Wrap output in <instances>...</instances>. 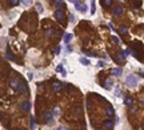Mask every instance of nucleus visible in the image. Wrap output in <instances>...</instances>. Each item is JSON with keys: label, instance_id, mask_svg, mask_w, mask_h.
<instances>
[{"label": "nucleus", "instance_id": "obj_4", "mask_svg": "<svg viewBox=\"0 0 144 130\" xmlns=\"http://www.w3.org/2000/svg\"><path fill=\"white\" fill-rule=\"evenodd\" d=\"M123 12H124V8L121 7V5H117V7L114 9V13H115V15H117V16H120V15L123 13Z\"/></svg>", "mask_w": 144, "mask_h": 130}, {"label": "nucleus", "instance_id": "obj_35", "mask_svg": "<svg viewBox=\"0 0 144 130\" xmlns=\"http://www.w3.org/2000/svg\"><path fill=\"white\" fill-rule=\"evenodd\" d=\"M55 52H56V53H60V47H57V48H56V50H55Z\"/></svg>", "mask_w": 144, "mask_h": 130}, {"label": "nucleus", "instance_id": "obj_34", "mask_svg": "<svg viewBox=\"0 0 144 130\" xmlns=\"http://www.w3.org/2000/svg\"><path fill=\"white\" fill-rule=\"evenodd\" d=\"M57 130H68V129H67V127H64V126H60Z\"/></svg>", "mask_w": 144, "mask_h": 130}, {"label": "nucleus", "instance_id": "obj_33", "mask_svg": "<svg viewBox=\"0 0 144 130\" xmlns=\"http://www.w3.org/2000/svg\"><path fill=\"white\" fill-rule=\"evenodd\" d=\"M32 78H34V74L30 72V73H28V80H32Z\"/></svg>", "mask_w": 144, "mask_h": 130}, {"label": "nucleus", "instance_id": "obj_18", "mask_svg": "<svg viewBox=\"0 0 144 130\" xmlns=\"http://www.w3.org/2000/svg\"><path fill=\"white\" fill-rule=\"evenodd\" d=\"M111 3H112V0H104V1H103V5H104V7H109Z\"/></svg>", "mask_w": 144, "mask_h": 130}, {"label": "nucleus", "instance_id": "obj_21", "mask_svg": "<svg viewBox=\"0 0 144 130\" xmlns=\"http://www.w3.org/2000/svg\"><path fill=\"white\" fill-rule=\"evenodd\" d=\"M119 32H120L121 35H124L125 32H127V28H125V27H120V28H119Z\"/></svg>", "mask_w": 144, "mask_h": 130}, {"label": "nucleus", "instance_id": "obj_6", "mask_svg": "<svg viewBox=\"0 0 144 130\" xmlns=\"http://www.w3.org/2000/svg\"><path fill=\"white\" fill-rule=\"evenodd\" d=\"M51 120H52V113H51V112H45V113H44V121H45V122H50Z\"/></svg>", "mask_w": 144, "mask_h": 130}, {"label": "nucleus", "instance_id": "obj_28", "mask_svg": "<svg viewBox=\"0 0 144 130\" xmlns=\"http://www.w3.org/2000/svg\"><path fill=\"white\" fill-rule=\"evenodd\" d=\"M81 12H85V11H87V5H85V4H81Z\"/></svg>", "mask_w": 144, "mask_h": 130}, {"label": "nucleus", "instance_id": "obj_14", "mask_svg": "<svg viewBox=\"0 0 144 130\" xmlns=\"http://www.w3.org/2000/svg\"><path fill=\"white\" fill-rule=\"evenodd\" d=\"M71 39H72V35H71V33H65V35H64V43H65V44L70 43Z\"/></svg>", "mask_w": 144, "mask_h": 130}, {"label": "nucleus", "instance_id": "obj_31", "mask_svg": "<svg viewBox=\"0 0 144 130\" xmlns=\"http://www.w3.org/2000/svg\"><path fill=\"white\" fill-rule=\"evenodd\" d=\"M112 39H114V41H115V43H116V44H119V43H120V40H119V39H117L116 36H114V37H112Z\"/></svg>", "mask_w": 144, "mask_h": 130}, {"label": "nucleus", "instance_id": "obj_25", "mask_svg": "<svg viewBox=\"0 0 144 130\" xmlns=\"http://www.w3.org/2000/svg\"><path fill=\"white\" fill-rule=\"evenodd\" d=\"M120 94H121V90L119 89V88H116V90H115V96H116V97H119Z\"/></svg>", "mask_w": 144, "mask_h": 130}, {"label": "nucleus", "instance_id": "obj_20", "mask_svg": "<svg viewBox=\"0 0 144 130\" xmlns=\"http://www.w3.org/2000/svg\"><path fill=\"white\" fill-rule=\"evenodd\" d=\"M7 58L11 60V61H15V57L12 56V53H10V52H7Z\"/></svg>", "mask_w": 144, "mask_h": 130}, {"label": "nucleus", "instance_id": "obj_11", "mask_svg": "<svg viewBox=\"0 0 144 130\" xmlns=\"http://www.w3.org/2000/svg\"><path fill=\"white\" fill-rule=\"evenodd\" d=\"M52 86H54V90H55V92H59V90H61L63 85H61L60 82H54V85H52Z\"/></svg>", "mask_w": 144, "mask_h": 130}, {"label": "nucleus", "instance_id": "obj_10", "mask_svg": "<svg viewBox=\"0 0 144 130\" xmlns=\"http://www.w3.org/2000/svg\"><path fill=\"white\" fill-rule=\"evenodd\" d=\"M104 126L107 127L108 130H112V129H114V122H112L111 120H108V121H105V123H104Z\"/></svg>", "mask_w": 144, "mask_h": 130}, {"label": "nucleus", "instance_id": "obj_37", "mask_svg": "<svg viewBox=\"0 0 144 130\" xmlns=\"http://www.w3.org/2000/svg\"><path fill=\"white\" fill-rule=\"evenodd\" d=\"M70 1H71V3H76L77 0H70Z\"/></svg>", "mask_w": 144, "mask_h": 130}, {"label": "nucleus", "instance_id": "obj_22", "mask_svg": "<svg viewBox=\"0 0 144 130\" xmlns=\"http://www.w3.org/2000/svg\"><path fill=\"white\" fill-rule=\"evenodd\" d=\"M107 114H108V116H114V109H112V108H108V109H107Z\"/></svg>", "mask_w": 144, "mask_h": 130}, {"label": "nucleus", "instance_id": "obj_30", "mask_svg": "<svg viewBox=\"0 0 144 130\" xmlns=\"http://www.w3.org/2000/svg\"><path fill=\"white\" fill-rule=\"evenodd\" d=\"M70 21H71V23H74V21H75V16H74V15H70Z\"/></svg>", "mask_w": 144, "mask_h": 130}, {"label": "nucleus", "instance_id": "obj_26", "mask_svg": "<svg viewBox=\"0 0 144 130\" xmlns=\"http://www.w3.org/2000/svg\"><path fill=\"white\" fill-rule=\"evenodd\" d=\"M23 3L25 4V5H30V4L34 3V0H23Z\"/></svg>", "mask_w": 144, "mask_h": 130}, {"label": "nucleus", "instance_id": "obj_23", "mask_svg": "<svg viewBox=\"0 0 144 130\" xmlns=\"http://www.w3.org/2000/svg\"><path fill=\"white\" fill-rule=\"evenodd\" d=\"M36 8H37V11H39V12H43V5H41L40 3L36 4Z\"/></svg>", "mask_w": 144, "mask_h": 130}, {"label": "nucleus", "instance_id": "obj_27", "mask_svg": "<svg viewBox=\"0 0 144 130\" xmlns=\"http://www.w3.org/2000/svg\"><path fill=\"white\" fill-rule=\"evenodd\" d=\"M134 3H135V5L140 7V5H141V0H134Z\"/></svg>", "mask_w": 144, "mask_h": 130}, {"label": "nucleus", "instance_id": "obj_7", "mask_svg": "<svg viewBox=\"0 0 144 130\" xmlns=\"http://www.w3.org/2000/svg\"><path fill=\"white\" fill-rule=\"evenodd\" d=\"M30 108H31V103L28 102V101H24V102L21 103V109H23L24 112H27V110H30Z\"/></svg>", "mask_w": 144, "mask_h": 130}, {"label": "nucleus", "instance_id": "obj_24", "mask_svg": "<svg viewBox=\"0 0 144 130\" xmlns=\"http://www.w3.org/2000/svg\"><path fill=\"white\" fill-rule=\"evenodd\" d=\"M74 4H75V7H76V9H79V11H80V9H81V4H80V3H79V0H77L76 3H74Z\"/></svg>", "mask_w": 144, "mask_h": 130}, {"label": "nucleus", "instance_id": "obj_36", "mask_svg": "<svg viewBox=\"0 0 144 130\" xmlns=\"http://www.w3.org/2000/svg\"><path fill=\"white\" fill-rule=\"evenodd\" d=\"M57 114H59V109L56 108V109H55V116H57Z\"/></svg>", "mask_w": 144, "mask_h": 130}, {"label": "nucleus", "instance_id": "obj_19", "mask_svg": "<svg viewBox=\"0 0 144 130\" xmlns=\"http://www.w3.org/2000/svg\"><path fill=\"white\" fill-rule=\"evenodd\" d=\"M35 125H36V123H35V118L34 117H31V130L35 129Z\"/></svg>", "mask_w": 144, "mask_h": 130}, {"label": "nucleus", "instance_id": "obj_32", "mask_svg": "<svg viewBox=\"0 0 144 130\" xmlns=\"http://www.w3.org/2000/svg\"><path fill=\"white\" fill-rule=\"evenodd\" d=\"M17 3H19V0H11V4H12V5H16Z\"/></svg>", "mask_w": 144, "mask_h": 130}, {"label": "nucleus", "instance_id": "obj_5", "mask_svg": "<svg viewBox=\"0 0 144 130\" xmlns=\"http://www.w3.org/2000/svg\"><path fill=\"white\" fill-rule=\"evenodd\" d=\"M121 73H123V69H121V68H115V69H112V74L116 76V77L121 76Z\"/></svg>", "mask_w": 144, "mask_h": 130}, {"label": "nucleus", "instance_id": "obj_9", "mask_svg": "<svg viewBox=\"0 0 144 130\" xmlns=\"http://www.w3.org/2000/svg\"><path fill=\"white\" fill-rule=\"evenodd\" d=\"M54 5H55V7H57V8H63L64 7V1H63V0H55Z\"/></svg>", "mask_w": 144, "mask_h": 130}, {"label": "nucleus", "instance_id": "obj_29", "mask_svg": "<svg viewBox=\"0 0 144 130\" xmlns=\"http://www.w3.org/2000/svg\"><path fill=\"white\" fill-rule=\"evenodd\" d=\"M97 67H99V68H103L104 67V61H99V63H97Z\"/></svg>", "mask_w": 144, "mask_h": 130}, {"label": "nucleus", "instance_id": "obj_16", "mask_svg": "<svg viewBox=\"0 0 144 130\" xmlns=\"http://www.w3.org/2000/svg\"><path fill=\"white\" fill-rule=\"evenodd\" d=\"M111 86H112V81H111V80H107L105 82H104V86L103 88H105V89H111Z\"/></svg>", "mask_w": 144, "mask_h": 130}, {"label": "nucleus", "instance_id": "obj_13", "mask_svg": "<svg viewBox=\"0 0 144 130\" xmlns=\"http://www.w3.org/2000/svg\"><path fill=\"white\" fill-rule=\"evenodd\" d=\"M124 58H125V56H124V53H123V52H119V53H117V57H116V60L119 61V63H123V61H124Z\"/></svg>", "mask_w": 144, "mask_h": 130}, {"label": "nucleus", "instance_id": "obj_3", "mask_svg": "<svg viewBox=\"0 0 144 130\" xmlns=\"http://www.w3.org/2000/svg\"><path fill=\"white\" fill-rule=\"evenodd\" d=\"M55 19L57 21H60V23H64V12L61 9H57L55 12Z\"/></svg>", "mask_w": 144, "mask_h": 130}, {"label": "nucleus", "instance_id": "obj_1", "mask_svg": "<svg viewBox=\"0 0 144 130\" xmlns=\"http://www.w3.org/2000/svg\"><path fill=\"white\" fill-rule=\"evenodd\" d=\"M11 85H12L14 89H16L17 92H20V93H25V92H27V86H25V84L21 82V81H19V80L11 81Z\"/></svg>", "mask_w": 144, "mask_h": 130}, {"label": "nucleus", "instance_id": "obj_8", "mask_svg": "<svg viewBox=\"0 0 144 130\" xmlns=\"http://www.w3.org/2000/svg\"><path fill=\"white\" fill-rule=\"evenodd\" d=\"M124 103L128 105V106H134V100H132L131 97H125V98H124Z\"/></svg>", "mask_w": 144, "mask_h": 130}, {"label": "nucleus", "instance_id": "obj_15", "mask_svg": "<svg viewBox=\"0 0 144 130\" xmlns=\"http://www.w3.org/2000/svg\"><path fill=\"white\" fill-rule=\"evenodd\" d=\"M56 70H57V72H59V73H61V74H63V76H65V74H67V72H65V69H64V68L61 67V65H59V67L56 68Z\"/></svg>", "mask_w": 144, "mask_h": 130}, {"label": "nucleus", "instance_id": "obj_12", "mask_svg": "<svg viewBox=\"0 0 144 130\" xmlns=\"http://www.w3.org/2000/svg\"><path fill=\"white\" fill-rule=\"evenodd\" d=\"M96 12V4H95V0H91V15H95Z\"/></svg>", "mask_w": 144, "mask_h": 130}, {"label": "nucleus", "instance_id": "obj_2", "mask_svg": "<svg viewBox=\"0 0 144 130\" xmlns=\"http://www.w3.org/2000/svg\"><path fill=\"white\" fill-rule=\"evenodd\" d=\"M137 77L136 76H134V74H131V76H127V78H125V84H127L128 86H131V88H134V86H136L137 85Z\"/></svg>", "mask_w": 144, "mask_h": 130}, {"label": "nucleus", "instance_id": "obj_17", "mask_svg": "<svg viewBox=\"0 0 144 130\" xmlns=\"http://www.w3.org/2000/svg\"><path fill=\"white\" fill-rule=\"evenodd\" d=\"M80 63L83 64V65H89V60L88 58H85V57H80Z\"/></svg>", "mask_w": 144, "mask_h": 130}]
</instances>
